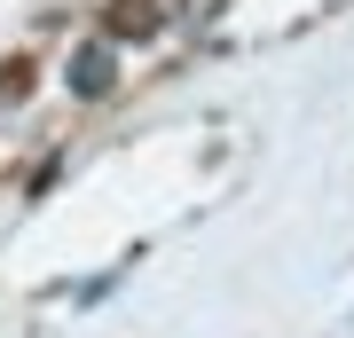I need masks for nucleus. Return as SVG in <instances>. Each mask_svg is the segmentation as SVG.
<instances>
[{"instance_id":"nucleus-1","label":"nucleus","mask_w":354,"mask_h":338,"mask_svg":"<svg viewBox=\"0 0 354 338\" xmlns=\"http://www.w3.org/2000/svg\"><path fill=\"white\" fill-rule=\"evenodd\" d=\"M64 79H71V95L102 102V95L118 87V48H111V39H79V48H71V63H64Z\"/></svg>"},{"instance_id":"nucleus-2","label":"nucleus","mask_w":354,"mask_h":338,"mask_svg":"<svg viewBox=\"0 0 354 338\" xmlns=\"http://www.w3.org/2000/svg\"><path fill=\"white\" fill-rule=\"evenodd\" d=\"M158 24V0H111V32L127 39V32H150Z\"/></svg>"},{"instance_id":"nucleus-3","label":"nucleus","mask_w":354,"mask_h":338,"mask_svg":"<svg viewBox=\"0 0 354 338\" xmlns=\"http://www.w3.org/2000/svg\"><path fill=\"white\" fill-rule=\"evenodd\" d=\"M24 79H32L24 63H8V71H0V102H16V95H24Z\"/></svg>"}]
</instances>
